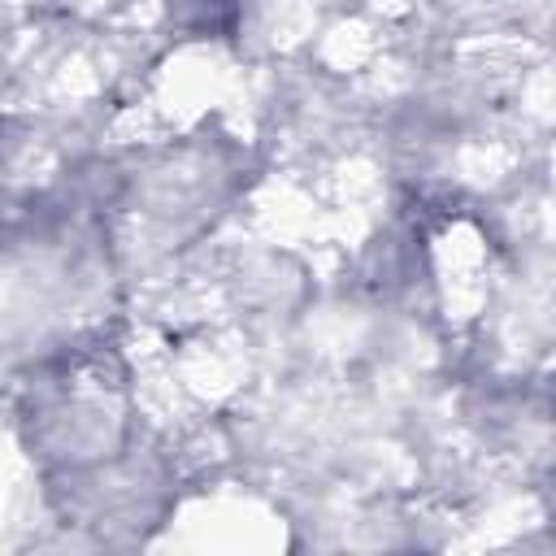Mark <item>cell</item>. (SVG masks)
Returning <instances> with one entry per match:
<instances>
[{
    "mask_svg": "<svg viewBox=\"0 0 556 556\" xmlns=\"http://www.w3.org/2000/svg\"><path fill=\"white\" fill-rule=\"evenodd\" d=\"M239 4L243 0H169L174 17L191 30H235V17H239Z\"/></svg>",
    "mask_w": 556,
    "mask_h": 556,
    "instance_id": "1",
    "label": "cell"
}]
</instances>
